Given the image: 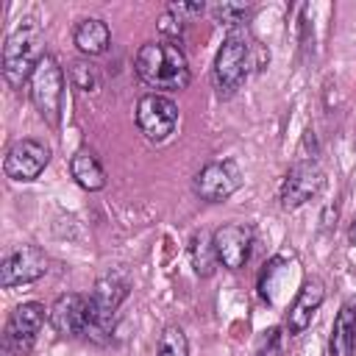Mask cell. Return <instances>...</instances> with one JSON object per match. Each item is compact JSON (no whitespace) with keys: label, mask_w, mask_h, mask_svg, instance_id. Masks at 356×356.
Segmentation results:
<instances>
[{"label":"cell","mask_w":356,"mask_h":356,"mask_svg":"<svg viewBox=\"0 0 356 356\" xmlns=\"http://www.w3.org/2000/svg\"><path fill=\"white\" fill-rule=\"evenodd\" d=\"M328 356H356V298L345 300L334 320Z\"/></svg>","instance_id":"obj_15"},{"label":"cell","mask_w":356,"mask_h":356,"mask_svg":"<svg viewBox=\"0 0 356 356\" xmlns=\"http://www.w3.org/2000/svg\"><path fill=\"white\" fill-rule=\"evenodd\" d=\"M323 186H325V172L320 170V164H317V161H298V164L286 172L284 184H281V192H278L281 209H284V211L300 209V206H303L306 200H312Z\"/></svg>","instance_id":"obj_11"},{"label":"cell","mask_w":356,"mask_h":356,"mask_svg":"<svg viewBox=\"0 0 356 356\" xmlns=\"http://www.w3.org/2000/svg\"><path fill=\"white\" fill-rule=\"evenodd\" d=\"M70 172L75 178L78 186L89 189V192H97L106 186V170L100 164V159L95 156L92 147H78L70 159Z\"/></svg>","instance_id":"obj_17"},{"label":"cell","mask_w":356,"mask_h":356,"mask_svg":"<svg viewBox=\"0 0 356 356\" xmlns=\"http://www.w3.org/2000/svg\"><path fill=\"white\" fill-rule=\"evenodd\" d=\"M323 300H325V284H323L320 278H309V281H303V286L298 289V295H295V300L289 303L286 317H284V328H286V334H289V337L303 334V331L312 325L314 314L320 312Z\"/></svg>","instance_id":"obj_14"},{"label":"cell","mask_w":356,"mask_h":356,"mask_svg":"<svg viewBox=\"0 0 356 356\" xmlns=\"http://www.w3.org/2000/svg\"><path fill=\"white\" fill-rule=\"evenodd\" d=\"M178 125V106L161 92H147L136 103V128L147 142H164Z\"/></svg>","instance_id":"obj_7"},{"label":"cell","mask_w":356,"mask_h":356,"mask_svg":"<svg viewBox=\"0 0 356 356\" xmlns=\"http://www.w3.org/2000/svg\"><path fill=\"white\" fill-rule=\"evenodd\" d=\"M156 356H189V342H186V334L178 323L164 325V331L159 334Z\"/></svg>","instance_id":"obj_19"},{"label":"cell","mask_w":356,"mask_h":356,"mask_svg":"<svg viewBox=\"0 0 356 356\" xmlns=\"http://www.w3.org/2000/svg\"><path fill=\"white\" fill-rule=\"evenodd\" d=\"M47 273V253L36 245H17L3 256L0 264V284L3 289L19 286V284H33Z\"/></svg>","instance_id":"obj_9"},{"label":"cell","mask_w":356,"mask_h":356,"mask_svg":"<svg viewBox=\"0 0 356 356\" xmlns=\"http://www.w3.org/2000/svg\"><path fill=\"white\" fill-rule=\"evenodd\" d=\"M156 25H159V31H161L164 36H170V39H181V36H184V19L175 17V14H170V11H164Z\"/></svg>","instance_id":"obj_22"},{"label":"cell","mask_w":356,"mask_h":356,"mask_svg":"<svg viewBox=\"0 0 356 356\" xmlns=\"http://www.w3.org/2000/svg\"><path fill=\"white\" fill-rule=\"evenodd\" d=\"M47 323L61 337H86V331L92 325L89 295H81V292L58 295L53 300V306L47 309Z\"/></svg>","instance_id":"obj_10"},{"label":"cell","mask_w":356,"mask_h":356,"mask_svg":"<svg viewBox=\"0 0 356 356\" xmlns=\"http://www.w3.org/2000/svg\"><path fill=\"white\" fill-rule=\"evenodd\" d=\"M42 28L33 17L19 19V25L8 33L6 44H3V75L8 81V86H22L33 67L42 58Z\"/></svg>","instance_id":"obj_2"},{"label":"cell","mask_w":356,"mask_h":356,"mask_svg":"<svg viewBox=\"0 0 356 356\" xmlns=\"http://www.w3.org/2000/svg\"><path fill=\"white\" fill-rule=\"evenodd\" d=\"M50 164V147L39 139H19L8 147L3 170L11 181H36Z\"/></svg>","instance_id":"obj_12"},{"label":"cell","mask_w":356,"mask_h":356,"mask_svg":"<svg viewBox=\"0 0 356 356\" xmlns=\"http://www.w3.org/2000/svg\"><path fill=\"white\" fill-rule=\"evenodd\" d=\"M70 81L81 92H97L100 89V72L89 58H75L70 64Z\"/></svg>","instance_id":"obj_20"},{"label":"cell","mask_w":356,"mask_h":356,"mask_svg":"<svg viewBox=\"0 0 356 356\" xmlns=\"http://www.w3.org/2000/svg\"><path fill=\"white\" fill-rule=\"evenodd\" d=\"M167 11H170V14H175V17H181V19L186 22L189 17H200V14L206 11V6H203L200 0H197V3H170V6H167Z\"/></svg>","instance_id":"obj_24"},{"label":"cell","mask_w":356,"mask_h":356,"mask_svg":"<svg viewBox=\"0 0 356 356\" xmlns=\"http://www.w3.org/2000/svg\"><path fill=\"white\" fill-rule=\"evenodd\" d=\"M128 298V281L122 275H103L95 281L92 292H89V306H92V325L86 331V339L95 342H108L117 309L122 306V300Z\"/></svg>","instance_id":"obj_5"},{"label":"cell","mask_w":356,"mask_h":356,"mask_svg":"<svg viewBox=\"0 0 356 356\" xmlns=\"http://www.w3.org/2000/svg\"><path fill=\"white\" fill-rule=\"evenodd\" d=\"M189 253H192V267H195V273L203 275V278H209V275L214 273V267L220 264V261H217V253H214V242H211V236H209L206 231H197V234L192 236Z\"/></svg>","instance_id":"obj_18"},{"label":"cell","mask_w":356,"mask_h":356,"mask_svg":"<svg viewBox=\"0 0 356 356\" xmlns=\"http://www.w3.org/2000/svg\"><path fill=\"white\" fill-rule=\"evenodd\" d=\"M256 356H281V328H270V331H264Z\"/></svg>","instance_id":"obj_23"},{"label":"cell","mask_w":356,"mask_h":356,"mask_svg":"<svg viewBox=\"0 0 356 356\" xmlns=\"http://www.w3.org/2000/svg\"><path fill=\"white\" fill-rule=\"evenodd\" d=\"M211 14H214V19H217L220 25H228L231 31H239V25H245V22L250 19L253 8L245 6V3H217V6L211 8Z\"/></svg>","instance_id":"obj_21"},{"label":"cell","mask_w":356,"mask_h":356,"mask_svg":"<svg viewBox=\"0 0 356 356\" xmlns=\"http://www.w3.org/2000/svg\"><path fill=\"white\" fill-rule=\"evenodd\" d=\"M72 42H75V47H78L86 58L103 56V53L108 50V44H111V31H108V25H106L100 17H86V19H81V22L75 25Z\"/></svg>","instance_id":"obj_16"},{"label":"cell","mask_w":356,"mask_h":356,"mask_svg":"<svg viewBox=\"0 0 356 356\" xmlns=\"http://www.w3.org/2000/svg\"><path fill=\"white\" fill-rule=\"evenodd\" d=\"M350 239L356 242V222H353V228H350Z\"/></svg>","instance_id":"obj_25"},{"label":"cell","mask_w":356,"mask_h":356,"mask_svg":"<svg viewBox=\"0 0 356 356\" xmlns=\"http://www.w3.org/2000/svg\"><path fill=\"white\" fill-rule=\"evenodd\" d=\"M44 306L36 303V300H28V303H19L14 306V312L8 314L6 320V328H3V345L8 353L14 356H28L36 345V337L44 325Z\"/></svg>","instance_id":"obj_6"},{"label":"cell","mask_w":356,"mask_h":356,"mask_svg":"<svg viewBox=\"0 0 356 356\" xmlns=\"http://www.w3.org/2000/svg\"><path fill=\"white\" fill-rule=\"evenodd\" d=\"M134 70L150 89L178 92L192 81L189 61L175 42H145L134 56Z\"/></svg>","instance_id":"obj_1"},{"label":"cell","mask_w":356,"mask_h":356,"mask_svg":"<svg viewBox=\"0 0 356 356\" xmlns=\"http://www.w3.org/2000/svg\"><path fill=\"white\" fill-rule=\"evenodd\" d=\"M28 95L31 103L36 106L39 117L56 128L61 120V106H64V70L58 67L56 56L44 53L39 58V64L33 67L31 78H28Z\"/></svg>","instance_id":"obj_4"},{"label":"cell","mask_w":356,"mask_h":356,"mask_svg":"<svg viewBox=\"0 0 356 356\" xmlns=\"http://www.w3.org/2000/svg\"><path fill=\"white\" fill-rule=\"evenodd\" d=\"M217 261L225 270H242L250 259L253 248V228L248 222H225L211 234Z\"/></svg>","instance_id":"obj_13"},{"label":"cell","mask_w":356,"mask_h":356,"mask_svg":"<svg viewBox=\"0 0 356 356\" xmlns=\"http://www.w3.org/2000/svg\"><path fill=\"white\" fill-rule=\"evenodd\" d=\"M242 186V170L236 161H209L192 178V192L206 203H222Z\"/></svg>","instance_id":"obj_8"},{"label":"cell","mask_w":356,"mask_h":356,"mask_svg":"<svg viewBox=\"0 0 356 356\" xmlns=\"http://www.w3.org/2000/svg\"><path fill=\"white\" fill-rule=\"evenodd\" d=\"M250 36L239 28V31H228V36L222 39L217 58H214V70H211V81L220 97H231L248 78L250 72Z\"/></svg>","instance_id":"obj_3"}]
</instances>
